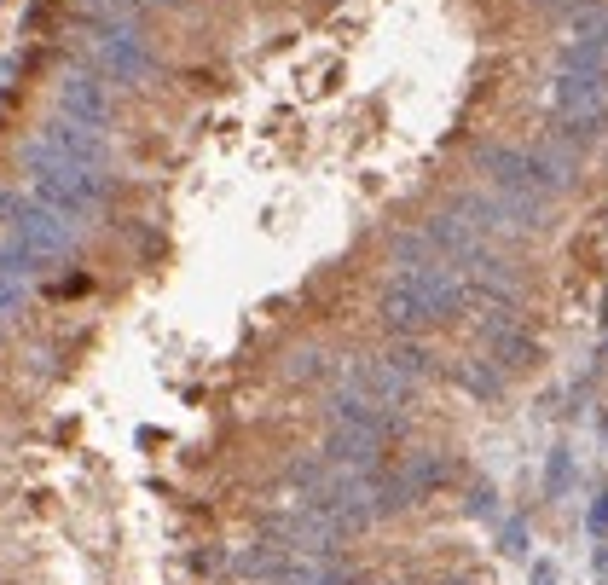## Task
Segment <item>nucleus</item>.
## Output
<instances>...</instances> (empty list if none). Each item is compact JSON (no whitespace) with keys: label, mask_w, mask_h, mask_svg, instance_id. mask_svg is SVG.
I'll use <instances>...</instances> for the list:
<instances>
[{"label":"nucleus","mask_w":608,"mask_h":585,"mask_svg":"<svg viewBox=\"0 0 608 585\" xmlns=\"http://www.w3.org/2000/svg\"><path fill=\"white\" fill-rule=\"evenodd\" d=\"M458 307H464L458 267L446 255H429V261H400L394 267V279L383 284V302H377V319L394 336H417L458 319Z\"/></svg>","instance_id":"1"},{"label":"nucleus","mask_w":608,"mask_h":585,"mask_svg":"<svg viewBox=\"0 0 608 585\" xmlns=\"http://www.w3.org/2000/svg\"><path fill=\"white\" fill-rule=\"evenodd\" d=\"M24 174L35 180V197L58 209L64 221H93L99 209H105V174L87 163H70V157H58L47 145H24Z\"/></svg>","instance_id":"2"},{"label":"nucleus","mask_w":608,"mask_h":585,"mask_svg":"<svg viewBox=\"0 0 608 585\" xmlns=\"http://www.w3.org/2000/svg\"><path fill=\"white\" fill-rule=\"evenodd\" d=\"M0 221H6V232L12 238H24L29 250L41 255H64L76 250V226L64 221L58 209H47L41 197H18V192H0Z\"/></svg>","instance_id":"3"},{"label":"nucleus","mask_w":608,"mask_h":585,"mask_svg":"<svg viewBox=\"0 0 608 585\" xmlns=\"http://www.w3.org/2000/svg\"><path fill=\"white\" fill-rule=\"evenodd\" d=\"M93 53L111 70V82L145 87L157 76V58H151V47L134 35V24H93Z\"/></svg>","instance_id":"4"},{"label":"nucleus","mask_w":608,"mask_h":585,"mask_svg":"<svg viewBox=\"0 0 608 585\" xmlns=\"http://www.w3.org/2000/svg\"><path fill=\"white\" fill-rule=\"evenodd\" d=\"M342 389H354V394H365V400H377V406H394V412H400V406L412 400L417 383L383 354V360H348L342 365Z\"/></svg>","instance_id":"5"},{"label":"nucleus","mask_w":608,"mask_h":585,"mask_svg":"<svg viewBox=\"0 0 608 585\" xmlns=\"http://www.w3.org/2000/svg\"><path fill=\"white\" fill-rule=\"evenodd\" d=\"M423 238H429V244L452 261V267H464V273H470L475 261H487V255H493V250H487V232H481L470 215H429V221H423Z\"/></svg>","instance_id":"6"},{"label":"nucleus","mask_w":608,"mask_h":585,"mask_svg":"<svg viewBox=\"0 0 608 585\" xmlns=\"http://www.w3.org/2000/svg\"><path fill=\"white\" fill-rule=\"evenodd\" d=\"M35 145H47V151L70 157V163H87V168L105 163V140H99V128H93V122H76V116H64V111L41 122Z\"/></svg>","instance_id":"7"},{"label":"nucleus","mask_w":608,"mask_h":585,"mask_svg":"<svg viewBox=\"0 0 608 585\" xmlns=\"http://www.w3.org/2000/svg\"><path fill=\"white\" fill-rule=\"evenodd\" d=\"M603 93H608L603 70H574V64H562L551 87L556 116H603Z\"/></svg>","instance_id":"8"},{"label":"nucleus","mask_w":608,"mask_h":585,"mask_svg":"<svg viewBox=\"0 0 608 585\" xmlns=\"http://www.w3.org/2000/svg\"><path fill=\"white\" fill-rule=\"evenodd\" d=\"M325 412H331V423L365 429V435H377V441H388V435L400 429V412H394V406H377V400H365V394H354V389H336Z\"/></svg>","instance_id":"9"},{"label":"nucleus","mask_w":608,"mask_h":585,"mask_svg":"<svg viewBox=\"0 0 608 585\" xmlns=\"http://www.w3.org/2000/svg\"><path fill=\"white\" fill-rule=\"evenodd\" d=\"M481 336H487V348H493L498 365H533V360H539L533 336L516 325V313H510V307H493V313H481Z\"/></svg>","instance_id":"10"},{"label":"nucleus","mask_w":608,"mask_h":585,"mask_svg":"<svg viewBox=\"0 0 608 585\" xmlns=\"http://www.w3.org/2000/svg\"><path fill=\"white\" fill-rule=\"evenodd\" d=\"M319 458L336 464V470H383V441L377 435H365V429H348V423H336L325 446H319Z\"/></svg>","instance_id":"11"},{"label":"nucleus","mask_w":608,"mask_h":585,"mask_svg":"<svg viewBox=\"0 0 608 585\" xmlns=\"http://www.w3.org/2000/svg\"><path fill=\"white\" fill-rule=\"evenodd\" d=\"M58 111L99 128V122H111V99H105V87L93 82V76H64L58 82Z\"/></svg>","instance_id":"12"},{"label":"nucleus","mask_w":608,"mask_h":585,"mask_svg":"<svg viewBox=\"0 0 608 585\" xmlns=\"http://www.w3.org/2000/svg\"><path fill=\"white\" fill-rule=\"evenodd\" d=\"M568 29H574L580 41H597V47H608V0H585L580 12H568Z\"/></svg>","instance_id":"13"},{"label":"nucleus","mask_w":608,"mask_h":585,"mask_svg":"<svg viewBox=\"0 0 608 585\" xmlns=\"http://www.w3.org/2000/svg\"><path fill=\"white\" fill-rule=\"evenodd\" d=\"M388 360L400 365V371H406L412 383H423V377L435 371V354H429L423 342H412V336H406V342H394V348H388Z\"/></svg>","instance_id":"14"},{"label":"nucleus","mask_w":608,"mask_h":585,"mask_svg":"<svg viewBox=\"0 0 608 585\" xmlns=\"http://www.w3.org/2000/svg\"><path fill=\"white\" fill-rule=\"evenodd\" d=\"M458 383H464V389L470 394H481V400H493L498 389H504V377H498L493 365L487 360H470V365H458Z\"/></svg>","instance_id":"15"},{"label":"nucleus","mask_w":608,"mask_h":585,"mask_svg":"<svg viewBox=\"0 0 608 585\" xmlns=\"http://www.w3.org/2000/svg\"><path fill=\"white\" fill-rule=\"evenodd\" d=\"M82 6L93 24H134V12H139V0H82Z\"/></svg>","instance_id":"16"},{"label":"nucleus","mask_w":608,"mask_h":585,"mask_svg":"<svg viewBox=\"0 0 608 585\" xmlns=\"http://www.w3.org/2000/svg\"><path fill=\"white\" fill-rule=\"evenodd\" d=\"M35 261H41V255L29 250L24 238H12V244H0V273H12V279H24V273H35Z\"/></svg>","instance_id":"17"},{"label":"nucleus","mask_w":608,"mask_h":585,"mask_svg":"<svg viewBox=\"0 0 608 585\" xmlns=\"http://www.w3.org/2000/svg\"><path fill=\"white\" fill-rule=\"evenodd\" d=\"M18 296H24V279L0 273V313H12V307H18Z\"/></svg>","instance_id":"18"},{"label":"nucleus","mask_w":608,"mask_h":585,"mask_svg":"<svg viewBox=\"0 0 608 585\" xmlns=\"http://www.w3.org/2000/svg\"><path fill=\"white\" fill-rule=\"evenodd\" d=\"M290 377H319V354H296V360H290Z\"/></svg>","instance_id":"19"},{"label":"nucleus","mask_w":608,"mask_h":585,"mask_svg":"<svg viewBox=\"0 0 608 585\" xmlns=\"http://www.w3.org/2000/svg\"><path fill=\"white\" fill-rule=\"evenodd\" d=\"M562 487H568V452L551 458V493H562Z\"/></svg>","instance_id":"20"},{"label":"nucleus","mask_w":608,"mask_h":585,"mask_svg":"<svg viewBox=\"0 0 608 585\" xmlns=\"http://www.w3.org/2000/svg\"><path fill=\"white\" fill-rule=\"evenodd\" d=\"M533 6H545V12H580L585 0H533Z\"/></svg>","instance_id":"21"},{"label":"nucleus","mask_w":608,"mask_h":585,"mask_svg":"<svg viewBox=\"0 0 608 585\" xmlns=\"http://www.w3.org/2000/svg\"><path fill=\"white\" fill-rule=\"evenodd\" d=\"M591 528H597V533H603V528H608V499H603V504H597V510H591Z\"/></svg>","instance_id":"22"},{"label":"nucleus","mask_w":608,"mask_h":585,"mask_svg":"<svg viewBox=\"0 0 608 585\" xmlns=\"http://www.w3.org/2000/svg\"><path fill=\"white\" fill-rule=\"evenodd\" d=\"M139 6H186V0H139Z\"/></svg>","instance_id":"23"}]
</instances>
